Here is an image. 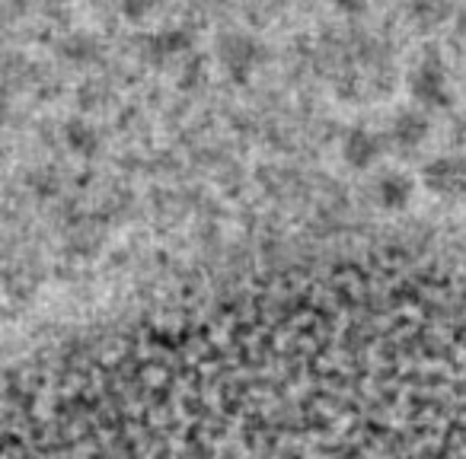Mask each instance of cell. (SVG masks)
Masks as SVG:
<instances>
[{
	"label": "cell",
	"mask_w": 466,
	"mask_h": 459,
	"mask_svg": "<svg viewBox=\"0 0 466 459\" xmlns=\"http://www.w3.org/2000/svg\"><path fill=\"white\" fill-rule=\"evenodd\" d=\"M409 96L419 109H447L453 103L451 74L438 55H425L409 74Z\"/></svg>",
	"instance_id": "7a4b0ae2"
},
{
	"label": "cell",
	"mask_w": 466,
	"mask_h": 459,
	"mask_svg": "<svg viewBox=\"0 0 466 459\" xmlns=\"http://www.w3.org/2000/svg\"><path fill=\"white\" fill-rule=\"evenodd\" d=\"M453 29H457V35L466 39V0L460 4V7H453Z\"/></svg>",
	"instance_id": "5bb4252c"
},
{
	"label": "cell",
	"mask_w": 466,
	"mask_h": 459,
	"mask_svg": "<svg viewBox=\"0 0 466 459\" xmlns=\"http://www.w3.org/2000/svg\"><path fill=\"white\" fill-rule=\"evenodd\" d=\"M7 112H10V103H7V96H0V122L7 118Z\"/></svg>",
	"instance_id": "9a60e30c"
},
{
	"label": "cell",
	"mask_w": 466,
	"mask_h": 459,
	"mask_svg": "<svg viewBox=\"0 0 466 459\" xmlns=\"http://www.w3.org/2000/svg\"><path fill=\"white\" fill-rule=\"evenodd\" d=\"M336 7L349 16H361L368 10V0H336Z\"/></svg>",
	"instance_id": "7c38bea8"
},
{
	"label": "cell",
	"mask_w": 466,
	"mask_h": 459,
	"mask_svg": "<svg viewBox=\"0 0 466 459\" xmlns=\"http://www.w3.org/2000/svg\"><path fill=\"white\" fill-rule=\"evenodd\" d=\"M453 144L466 154V112L453 122Z\"/></svg>",
	"instance_id": "4fadbf2b"
},
{
	"label": "cell",
	"mask_w": 466,
	"mask_h": 459,
	"mask_svg": "<svg viewBox=\"0 0 466 459\" xmlns=\"http://www.w3.org/2000/svg\"><path fill=\"white\" fill-rule=\"evenodd\" d=\"M406 16L415 29H438L453 20V7L447 0H406Z\"/></svg>",
	"instance_id": "9c48e42d"
},
{
	"label": "cell",
	"mask_w": 466,
	"mask_h": 459,
	"mask_svg": "<svg viewBox=\"0 0 466 459\" xmlns=\"http://www.w3.org/2000/svg\"><path fill=\"white\" fill-rule=\"evenodd\" d=\"M383 150H387V137H380L374 128H368V125H355V128H349L342 137L345 166L358 169V173L377 166V160L383 156Z\"/></svg>",
	"instance_id": "8992f818"
},
{
	"label": "cell",
	"mask_w": 466,
	"mask_h": 459,
	"mask_svg": "<svg viewBox=\"0 0 466 459\" xmlns=\"http://www.w3.org/2000/svg\"><path fill=\"white\" fill-rule=\"evenodd\" d=\"M421 185L438 198L466 201V156L444 154L421 166Z\"/></svg>",
	"instance_id": "277c9868"
},
{
	"label": "cell",
	"mask_w": 466,
	"mask_h": 459,
	"mask_svg": "<svg viewBox=\"0 0 466 459\" xmlns=\"http://www.w3.org/2000/svg\"><path fill=\"white\" fill-rule=\"evenodd\" d=\"M415 198V179L402 169H387V173L377 175L374 182V205L380 211L400 214L412 205Z\"/></svg>",
	"instance_id": "52a82bcc"
},
{
	"label": "cell",
	"mask_w": 466,
	"mask_h": 459,
	"mask_svg": "<svg viewBox=\"0 0 466 459\" xmlns=\"http://www.w3.org/2000/svg\"><path fill=\"white\" fill-rule=\"evenodd\" d=\"M218 61H220V71L237 86H243L266 65V45L249 33H230L218 42Z\"/></svg>",
	"instance_id": "6da1fadb"
},
{
	"label": "cell",
	"mask_w": 466,
	"mask_h": 459,
	"mask_svg": "<svg viewBox=\"0 0 466 459\" xmlns=\"http://www.w3.org/2000/svg\"><path fill=\"white\" fill-rule=\"evenodd\" d=\"M195 52V35L188 26H163L141 39V55L154 67L182 65Z\"/></svg>",
	"instance_id": "3957f363"
},
{
	"label": "cell",
	"mask_w": 466,
	"mask_h": 459,
	"mask_svg": "<svg viewBox=\"0 0 466 459\" xmlns=\"http://www.w3.org/2000/svg\"><path fill=\"white\" fill-rule=\"evenodd\" d=\"M205 74H208V67H205V58L201 55H188L186 61L179 65V86L182 90H201L205 86Z\"/></svg>",
	"instance_id": "30bf717a"
},
{
	"label": "cell",
	"mask_w": 466,
	"mask_h": 459,
	"mask_svg": "<svg viewBox=\"0 0 466 459\" xmlns=\"http://www.w3.org/2000/svg\"><path fill=\"white\" fill-rule=\"evenodd\" d=\"M160 7L163 0H118V14L131 23H147Z\"/></svg>",
	"instance_id": "8fae6325"
},
{
	"label": "cell",
	"mask_w": 466,
	"mask_h": 459,
	"mask_svg": "<svg viewBox=\"0 0 466 459\" xmlns=\"http://www.w3.org/2000/svg\"><path fill=\"white\" fill-rule=\"evenodd\" d=\"M61 141H65V147L71 150L74 156H84V160L96 156L99 147H103V137H99L96 125L86 122V118H71V122L61 128Z\"/></svg>",
	"instance_id": "ba28073f"
},
{
	"label": "cell",
	"mask_w": 466,
	"mask_h": 459,
	"mask_svg": "<svg viewBox=\"0 0 466 459\" xmlns=\"http://www.w3.org/2000/svg\"><path fill=\"white\" fill-rule=\"evenodd\" d=\"M428 137H431V118H428L425 109H402L393 115V122H390L387 128V144L393 150H400V154H415V150H421L428 144Z\"/></svg>",
	"instance_id": "5b68a950"
}]
</instances>
